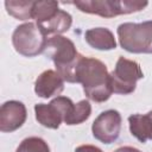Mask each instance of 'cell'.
<instances>
[{
	"label": "cell",
	"instance_id": "cell-20",
	"mask_svg": "<svg viewBox=\"0 0 152 152\" xmlns=\"http://www.w3.org/2000/svg\"><path fill=\"white\" fill-rule=\"evenodd\" d=\"M148 113H150V115H151V116H152V110H151V112H148Z\"/></svg>",
	"mask_w": 152,
	"mask_h": 152
},
{
	"label": "cell",
	"instance_id": "cell-19",
	"mask_svg": "<svg viewBox=\"0 0 152 152\" xmlns=\"http://www.w3.org/2000/svg\"><path fill=\"white\" fill-rule=\"evenodd\" d=\"M114 152H141V151L135 147H132V146H122V147L116 148Z\"/></svg>",
	"mask_w": 152,
	"mask_h": 152
},
{
	"label": "cell",
	"instance_id": "cell-18",
	"mask_svg": "<svg viewBox=\"0 0 152 152\" xmlns=\"http://www.w3.org/2000/svg\"><path fill=\"white\" fill-rule=\"evenodd\" d=\"M75 152H103V151L94 145H80L75 148Z\"/></svg>",
	"mask_w": 152,
	"mask_h": 152
},
{
	"label": "cell",
	"instance_id": "cell-10",
	"mask_svg": "<svg viewBox=\"0 0 152 152\" xmlns=\"http://www.w3.org/2000/svg\"><path fill=\"white\" fill-rule=\"evenodd\" d=\"M64 89V80L55 70L43 71L34 82V93L42 99L59 95Z\"/></svg>",
	"mask_w": 152,
	"mask_h": 152
},
{
	"label": "cell",
	"instance_id": "cell-9",
	"mask_svg": "<svg viewBox=\"0 0 152 152\" xmlns=\"http://www.w3.org/2000/svg\"><path fill=\"white\" fill-rule=\"evenodd\" d=\"M27 118V110L23 102L17 100L6 101L0 108V131L11 133L20 128Z\"/></svg>",
	"mask_w": 152,
	"mask_h": 152
},
{
	"label": "cell",
	"instance_id": "cell-2",
	"mask_svg": "<svg viewBox=\"0 0 152 152\" xmlns=\"http://www.w3.org/2000/svg\"><path fill=\"white\" fill-rule=\"evenodd\" d=\"M44 53L52 59L56 71L69 83H76V68L82 57L75 44L66 37L52 36L49 38Z\"/></svg>",
	"mask_w": 152,
	"mask_h": 152
},
{
	"label": "cell",
	"instance_id": "cell-12",
	"mask_svg": "<svg viewBox=\"0 0 152 152\" xmlns=\"http://www.w3.org/2000/svg\"><path fill=\"white\" fill-rule=\"evenodd\" d=\"M129 132L140 142L152 140V116L147 114H132L128 116Z\"/></svg>",
	"mask_w": 152,
	"mask_h": 152
},
{
	"label": "cell",
	"instance_id": "cell-8",
	"mask_svg": "<svg viewBox=\"0 0 152 152\" xmlns=\"http://www.w3.org/2000/svg\"><path fill=\"white\" fill-rule=\"evenodd\" d=\"M121 115L115 109H108L99 114L91 125V132L95 139L103 144L114 142L121 131Z\"/></svg>",
	"mask_w": 152,
	"mask_h": 152
},
{
	"label": "cell",
	"instance_id": "cell-5",
	"mask_svg": "<svg viewBox=\"0 0 152 152\" xmlns=\"http://www.w3.org/2000/svg\"><path fill=\"white\" fill-rule=\"evenodd\" d=\"M81 12L96 14L102 18H114L144 10L148 2L139 0H83L71 2Z\"/></svg>",
	"mask_w": 152,
	"mask_h": 152
},
{
	"label": "cell",
	"instance_id": "cell-6",
	"mask_svg": "<svg viewBox=\"0 0 152 152\" xmlns=\"http://www.w3.org/2000/svg\"><path fill=\"white\" fill-rule=\"evenodd\" d=\"M144 77L142 70L135 61L119 57L114 70L110 72L112 90L115 94L128 95L135 90L137 82Z\"/></svg>",
	"mask_w": 152,
	"mask_h": 152
},
{
	"label": "cell",
	"instance_id": "cell-13",
	"mask_svg": "<svg viewBox=\"0 0 152 152\" xmlns=\"http://www.w3.org/2000/svg\"><path fill=\"white\" fill-rule=\"evenodd\" d=\"M72 24V17L70 13H68L66 11L59 10L49 21L39 25L43 31L49 36V34H53V36H61L62 33L66 32L70 26Z\"/></svg>",
	"mask_w": 152,
	"mask_h": 152
},
{
	"label": "cell",
	"instance_id": "cell-15",
	"mask_svg": "<svg viewBox=\"0 0 152 152\" xmlns=\"http://www.w3.org/2000/svg\"><path fill=\"white\" fill-rule=\"evenodd\" d=\"M58 11V2L56 1H34L32 19H34L37 24L42 25L49 21Z\"/></svg>",
	"mask_w": 152,
	"mask_h": 152
},
{
	"label": "cell",
	"instance_id": "cell-17",
	"mask_svg": "<svg viewBox=\"0 0 152 152\" xmlns=\"http://www.w3.org/2000/svg\"><path fill=\"white\" fill-rule=\"evenodd\" d=\"M15 152H50L48 142L39 137H28L24 139Z\"/></svg>",
	"mask_w": 152,
	"mask_h": 152
},
{
	"label": "cell",
	"instance_id": "cell-16",
	"mask_svg": "<svg viewBox=\"0 0 152 152\" xmlns=\"http://www.w3.org/2000/svg\"><path fill=\"white\" fill-rule=\"evenodd\" d=\"M91 114V106L88 100H81L80 102L75 103L71 112L64 120V122L69 126L80 125L84 122Z\"/></svg>",
	"mask_w": 152,
	"mask_h": 152
},
{
	"label": "cell",
	"instance_id": "cell-4",
	"mask_svg": "<svg viewBox=\"0 0 152 152\" xmlns=\"http://www.w3.org/2000/svg\"><path fill=\"white\" fill-rule=\"evenodd\" d=\"M48 34L37 23H24L15 27L12 34L14 50L25 57H34L45 51Z\"/></svg>",
	"mask_w": 152,
	"mask_h": 152
},
{
	"label": "cell",
	"instance_id": "cell-1",
	"mask_svg": "<svg viewBox=\"0 0 152 152\" xmlns=\"http://www.w3.org/2000/svg\"><path fill=\"white\" fill-rule=\"evenodd\" d=\"M76 83H81L86 96L97 103L106 102L113 94L110 74L103 62L82 55L76 68Z\"/></svg>",
	"mask_w": 152,
	"mask_h": 152
},
{
	"label": "cell",
	"instance_id": "cell-11",
	"mask_svg": "<svg viewBox=\"0 0 152 152\" xmlns=\"http://www.w3.org/2000/svg\"><path fill=\"white\" fill-rule=\"evenodd\" d=\"M84 39L89 46L101 51H108L116 48V40L113 32L107 27L89 28L84 33Z\"/></svg>",
	"mask_w": 152,
	"mask_h": 152
},
{
	"label": "cell",
	"instance_id": "cell-7",
	"mask_svg": "<svg viewBox=\"0 0 152 152\" xmlns=\"http://www.w3.org/2000/svg\"><path fill=\"white\" fill-rule=\"evenodd\" d=\"M74 104L71 99L66 96H57L49 103H37L34 104L36 120L46 128L57 129L66 119Z\"/></svg>",
	"mask_w": 152,
	"mask_h": 152
},
{
	"label": "cell",
	"instance_id": "cell-3",
	"mask_svg": "<svg viewBox=\"0 0 152 152\" xmlns=\"http://www.w3.org/2000/svg\"><path fill=\"white\" fill-rule=\"evenodd\" d=\"M116 32L124 50L131 53H152V20L124 23Z\"/></svg>",
	"mask_w": 152,
	"mask_h": 152
},
{
	"label": "cell",
	"instance_id": "cell-14",
	"mask_svg": "<svg viewBox=\"0 0 152 152\" xmlns=\"http://www.w3.org/2000/svg\"><path fill=\"white\" fill-rule=\"evenodd\" d=\"M34 1L31 0H6L5 7L10 15L18 20L32 19V10Z\"/></svg>",
	"mask_w": 152,
	"mask_h": 152
}]
</instances>
